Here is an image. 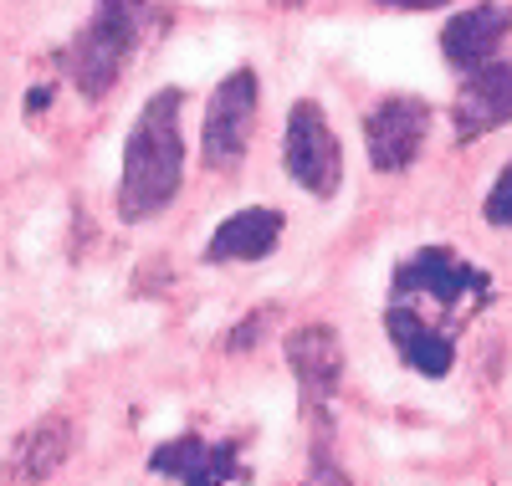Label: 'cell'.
Returning a JSON list of instances; mask_svg holds the SVG:
<instances>
[{"mask_svg": "<svg viewBox=\"0 0 512 486\" xmlns=\"http://www.w3.org/2000/svg\"><path fill=\"white\" fill-rule=\"evenodd\" d=\"M487 297V272H477L446 246H420L410 261H400L390 302H384V333H390L400 364L425 379H446L456 364V328Z\"/></svg>", "mask_w": 512, "mask_h": 486, "instance_id": "6da1fadb", "label": "cell"}, {"mask_svg": "<svg viewBox=\"0 0 512 486\" xmlns=\"http://www.w3.org/2000/svg\"><path fill=\"white\" fill-rule=\"evenodd\" d=\"M185 93L180 87H159L139 108L134 128L123 144V174H118V215L123 220H154L169 210V200L185 185Z\"/></svg>", "mask_w": 512, "mask_h": 486, "instance_id": "7a4b0ae2", "label": "cell"}, {"mask_svg": "<svg viewBox=\"0 0 512 486\" xmlns=\"http://www.w3.org/2000/svg\"><path fill=\"white\" fill-rule=\"evenodd\" d=\"M144 21H149V0H98L93 16L82 21V31L67 41L62 52V72L72 77V87L82 98H108L128 57L144 41Z\"/></svg>", "mask_w": 512, "mask_h": 486, "instance_id": "3957f363", "label": "cell"}, {"mask_svg": "<svg viewBox=\"0 0 512 486\" xmlns=\"http://www.w3.org/2000/svg\"><path fill=\"white\" fill-rule=\"evenodd\" d=\"M256 108H262V82L251 67H236L216 82V93L205 103V123H200V159L205 169L231 174L246 159L251 128H256Z\"/></svg>", "mask_w": 512, "mask_h": 486, "instance_id": "277c9868", "label": "cell"}, {"mask_svg": "<svg viewBox=\"0 0 512 486\" xmlns=\"http://www.w3.org/2000/svg\"><path fill=\"white\" fill-rule=\"evenodd\" d=\"M282 169L303 185L313 200H333L344 185V144L328 128L323 108L313 98L287 108V134H282Z\"/></svg>", "mask_w": 512, "mask_h": 486, "instance_id": "5b68a950", "label": "cell"}, {"mask_svg": "<svg viewBox=\"0 0 512 486\" xmlns=\"http://www.w3.org/2000/svg\"><path fill=\"white\" fill-rule=\"evenodd\" d=\"M431 134V103L425 98H384L364 113V149H369V164L374 174H405Z\"/></svg>", "mask_w": 512, "mask_h": 486, "instance_id": "8992f818", "label": "cell"}, {"mask_svg": "<svg viewBox=\"0 0 512 486\" xmlns=\"http://www.w3.org/2000/svg\"><path fill=\"white\" fill-rule=\"evenodd\" d=\"M154 476H169L175 486H231L241 481V446L236 440H200V435H175L159 440L149 456Z\"/></svg>", "mask_w": 512, "mask_h": 486, "instance_id": "52a82bcc", "label": "cell"}, {"mask_svg": "<svg viewBox=\"0 0 512 486\" xmlns=\"http://www.w3.org/2000/svg\"><path fill=\"white\" fill-rule=\"evenodd\" d=\"M512 36V6L502 0H477L446 21L441 31V57L466 77V72H482L502 57V41Z\"/></svg>", "mask_w": 512, "mask_h": 486, "instance_id": "ba28073f", "label": "cell"}, {"mask_svg": "<svg viewBox=\"0 0 512 486\" xmlns=\"http://www.w3.org/2000/svg\"><path fill=\"white\" fill-rule=\"evenodd\" d=\"M507 123H512V62H492L482 72H466L461 87H456V103H451L456 144H477Z\"/></svg>", "mask_w": 512, "mask_h": 486, "instance_id": "9c48e42d", "label": "cell"}, {"mask_svg": "<svg viewBox=\"0 0 512 486\" xmlns=\"http://www.w3.org/2000/svg\"><path fill=\"white\" fill-rule=\"evenodd\" d=\"M287 369L303 384V394L313 405H323L328 394L344 379V338L333 323H303L287 333Z\"/></svg>", "mask_w": 512, "mask_h": 486, "instance_id": "30bf717a", "label": "cell"}, {"mask_svg": "<svg viewBox=\"0 0 512 486\" xmlns=\"http://www.w3.org/2000/svg\"><path fill=\"white\" fill-rule=\"evenodd\" d=\"M282 226H287L282 210H272V205H246V210L226 215L221 226L210 231L205 261H210V267H226V261H262V256L277 251Z\"/></svg>", "mask_w": 512, "mask_h": 486, "instance_id": "8fae6325", "label": "cell"}, {"mask_svg": "<svg viewBox=\"0 0 512 486\" xmlns=\"http://www.w3.org/2000/svg\"><path fill=\"white\" fill-rule=\"evenodd\" d=\"M72 451H77V425L67 415H41L16 446V476L21 481H47L52 471L67 466Z\"/></svg>", "mask_w": 512, "mask_h": 486, "instance_id": "7c38bea8", "label": "cell"}, {"mask_svg": "<svg viewBox=\"0 0 512 486\" xmlns=\"http://www.w3.org/2000/svg\"><path fill=\"white\" fill-rule=\"evenodd\" d=\"M482 215H487V226H497V231H512V164L497 174V185L487 190V205H482Z\"/></svg>", "mask_w": 512, "mask_h": 486, "instance_id": "4fadbf2b", "label": "cell"}, {"mask_svg": "<svg viewBox=\"0 0 512 486\" xmlns=\"http://www.w3.org/2000/svg\"><path fill=\"white\" fill-rule=\"evenodd\" d=\"M272 318H277V307L246 313V318H241V328L231 333V353H241V348H251V343H262V338H267V328H272Z\"/></svg>", "mask_w": 512, "mask_h": 486, "instance_id": "5bb4252c", "label": "cell"}, {"mask_svg": "<svg viewBox=\"0 0 512 486\" xmlns=\"http://www.w3.org/2000/svg\"><path fill=\"white\" fill-rule=\"evenodd\" d=\"M308 486H354L349 471L338 466L328 451H313V466H308Z\"/></svg>", "mask_w": 512, "mask_h": 486, "instance_id": "9a60e30c", "label": "cell"}, {"mask_svg": "<svg viewBox=\"0 0 512 486\" xmlns=\"http://www.w3.org/2000/svg\"><path fill=\"white\" fill-rule=\"evenodd\" d=\"M374 6H390V11H436V6H451V0H374Z\"/></svg>", "mask_w": 512, "mask_h": 486, "instance_id": "2e32d148", "label": "cell"}]
</instances>
